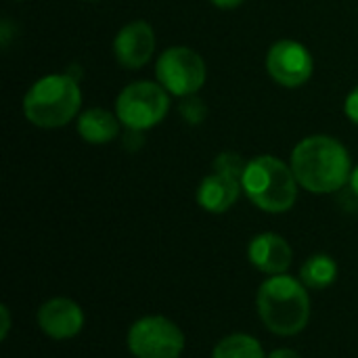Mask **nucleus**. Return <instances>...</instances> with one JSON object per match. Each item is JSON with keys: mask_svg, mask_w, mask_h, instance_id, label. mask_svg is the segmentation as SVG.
<instances>
[{"mask_svg": "<svg viewBox=\"0 0 358 358\" xmlns=\"http://www.w3.org/2000/svg\"><path fill=\"white\" fill-rule=\"evenodd\" d=\"M80 105L82 90L78 78L71 73H50L27 90L23 113L38 128H61L78 115Z\"/></svg>", "mask_w": 358, "mask_h": 358, "instance_id": "obj_3", "label": "nucleus"}, {"mask_svg": "<svg viewBox=\"0 0 358 358\" xmlns=\"http://www.w3.org/2000/svg\"><path fill=\"white\" fill-rule=\"evenodd\" d=\"M268 358H302L296 350H289V348H279V350H273Z\"/></svg>", "mask_w": 358, "mask_h": 358, "instance_id": "obj_20", "label": "nucleus"}, {"mask_svg": "<svg viewBox=\"0 0 358 358\" xmlns=\"http://www.w3.org/2000/svg\"><path fill=\"white\" fill-rule=\"evenodd\" d=\"M241 187L256 208L268 214H283L294 208L300 185L292 166L279 157L260 155L248 162Z\"/></svg>", "mask_w": 358, "mask_h": 358, "instance_id": "obj_4", "label": "nucleus"}, {"mask_svg": "<svg viewBox=\"0 0 358 358\" xmlns=\"http://www.w3.org/2000/svg\"><path fill=\"white\" fill-rule=\"evenodd\" d=\"M248 258L264 275H285V271L292 266L294 252L281 235L262 233L250 241Z\"/></svg>", "mask_w": 358, "mask_h": 358, "instance_id": "obj_11", "label": "nucleus"}, {"mask_svg": "<svg viewBox=\"0 0 358 358\" xmlns=\"http://www.w3.org/2000/svg\"><path fill=\"white\" fill-rule=\"evenodd\" d=\"M313 69H315L313 55L302 42L279 40L268 48L266 71L277 84L285 88H298L306 84L313 76Z\"/></svg>", "mask_w": 358, "mask_h": 358, "instance_id": "obj_8", "label": "nucleus"}, {"mask_svg": "<svg viewBox=\"0 0 358 358\" xmlns=\"http://www.w3.org/2000/svg\"><path fill=\"white\" fill-rule=\"evenodd\" d=\"M155 50V31L147 21L124 25L113 40V57L126 69H141Z\"/></svg>", "mask_w": 358, "mask_h": 358, "instance_id": "obj_9", "label": "nucleus"}, {"mask_svg": "<svg viewBox=\"0 0 358 358\" xmlns=\"http://www.w3.org/2000/svg\"><path fill=\"white\" fill-rule=\"evenodd\" d=\"M348 185H350V189H352V193L358 197V166L357 168H352V174H350V180H348Z\"/></svg>", "mask_w": 358, "mask_h": 358, "instance_id": "obj_22", "label": "nucleus"}, {"mask_svg": "<svg viewBox=\"0 0 358 358\" xmlns=\"http://www.w3.org/2000/svg\"><path fill=\"white\" fill-rule=\"evenodd\" d=\"M258 315L275 336H298L310 319L306 285L289 275H273L258 289Z\"/></svg>", "mask_w": 358, "mask_h": 358, "instance_id": "obj_2", "label": "nucleus"}, {"mask_svg": "<svg viewBox=\"0 0 358 358\" xmlns=\"http://www.w3.org/2000/svg\"><path fill=\"white\" fill-rule=\"evenodd\" d=\"M292 170L302 189L310 193H336L352 174L346 147L325 134L300 141L292 151Z\"/></svg>", "mask_w": 358, "mask_h": 358, "instance_id": "obj_1", "label": "nucleus"}, {"mask_svg": "<svg viewBox=\"0 0 358 358\" xmlns=\"http://www.w3.org/2000/svg\"><path fill=\"white\" fill-rule=\"evenodd\" d=\"M245 166L248 162H243L241 155L233 153V151H224L220 153L216 159H214V170L216 172H224V174H231L235 178H243V172H245Z\"/></svg>", "mask_w": 358, "mask_h": 358, "instance_id": "obj_17", "label": "nucleus"}, {"mask_svg": "<svg viewBox=\"0 0 358 358\" xmlns=\"http://www.w3.org/2000/svg\"><path fill=\"white\" fill-rule=\"evenodd\" d=\"M0 317H2V329H0V338L6 340L8 336V329H10V315H8V308L6 306H0Z\"/></svg>", "mask_w": 358, "mask_h": 358, "instance_id": "obj_19", "label": "nucleus"}, {"mask_svg": "<svg viewBox=\"0 0 358 358\" xmlns=\"http://www.w3.org/2000/svg\"><path fill=\"white\" fill-rule=\"evenodd\" d=\"M126 344L134 358H178L185 334L166 317H143L128 329Z\"/></svg>", "mask_w": 358, "mask_h": 358, "instance_id": "obj_6", "label": "nucleus"}, {"mask_svg": "<svg viewBox=\"0 0 358 358\" xmlns=\"http://www.w3.org/2000/svg\"><path fill=\"white\" fill-rule=\"evenodd\" d=\"M212 358H266L262 344L245 334H233L222 338L214 350Z\"/></svg>", "mask_w": 358, "mask_h": 358, "instance_id": "obj_15", "label": "nucleus"}, {"mask_svg": "<svg viewBox=\"0 0 358 358\" xmlns=\"http://www.w3.org/2000/svg\"><path fill=\"white\" fill-rule=\"evenodd\" d=\"M178 111H180L182 120L189 122V124H193V126H195V124H201V122L206 120V115H208L206 103H203L199 96H195V94L182 96L180 105H178Z\"/></svg>", "mask_w": 358, "mask_h": 358, "instance_id": "obj_16", "label": "nucleus"}, {"mask_svg": "<svg viewBox=\"0 0 358 358\" xmlns=\"http://www.w3.org/2000/svg\"><path fill=\"white\" fill-rule=\"evenodd\" d=\"M338 279V264L327 254L310 256L300 268V281L310 289H325Z\"/></svg>", "mask_w": 358, "mask_h": 358, "instance_id": "obj_14", "label": "nucleus"}, {"mask_svg": "<svg viewBox=\"0 0 358 358\" xmlns=\"http://www.w3.org/2000/svg\"><path fill=\"white\" fill-rule=\"evenodd\" d=\"M241 189L243 187H241L239 178L214 170L199 182L197 203L210 214H224L227 210H231L237 203Z\"/></svg>", "mask_w": 358, "mask_h": 358, "instance_id": "obj_12", "label": "nucleus"}, {"mask_svg": "<svg viewBox=\"0 0 358 358\" xmlns=\"http://www.w3.org/2000/svg\"><path fill=\"white\" fill-rule=\"evenodd\" d=\"M170 92L157 82L149 80H138L128 84L117 101H115V113L120 122L132 130V132H143L153 126H157L168 109H170Z\"/></svg>", "mask_w": 358, "mask_h": 358, "instance_id": "obj_5", "label": "nucleus"}, {"mask_svg": "<svg viewBox=\"0 0 358 358\" xmlns=\"http://www.w3.org/2000/svg\"><path fill=\"white\" fill-rule=\"evenodd\" d=\"M120 117L101 107L86 109L78 117V134L92 145H105L120 134Z\"/></svg>", "mask_w": 358, "mask_h": 358, "instance_id": "obj_13", "label": "nucleus"}, {"mask_svg": "<svg viewBox=\"0 0 358 358\" xmlns=\"http://www.w3.org/2000/svg\"><path fill=\"white\" fill-rule=\"evenodd\" d=\"M210 2L218 8H235V6L243 4L245 0H210Z\"/></svg>", "mask_w": 358, "mask_h": 358, "instance_id": "obj_21", "label": "nucleus"}, {"mask_svg": "<svg viewBox=\"0 0 358 358\" xmlns=\"http://www.w3.org/2000/svg\"><path fill=\"white\" fill-rule=\"evenodd\" d=\"M155 76L170 94L191 96L206 82V61L189 46H170L159 55Z\"/></svg>", "mask_w": 358, "mask_h": 358, "instance_id": "obj_7", "label": "nucleus"}, {"mask_svg": "<svg viewBox=\"0 0 358 358\" xmlns=\"http://www.w3.org/2000/svg\"><path fill=\"white\" fill-rule=\"evenodd\" d=\"M344 111H346V117L358 126V86L348 92L346 103H344Z\"/></svg>", "mask_w": 358, "mask_h": 358, "instance_id": "obj_18", "label": "nucleus"}, {"mask_svg": "<svg viewBox=\"0 0 358 358\" xmlns=\"http://www.w3.org/2000/svg\"><path fill=\"white\" fill-rule=\"evenodd\" d=\"M40 329L52 340H69L76 338L84 327L82 308L67 298H52L44 302L38 310Z\"/></svg>", "mask_w": 358, "mask_h": 358, "instance_id": "obj_10", "label": "nucleus"}]
</instances>
